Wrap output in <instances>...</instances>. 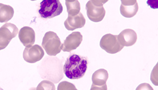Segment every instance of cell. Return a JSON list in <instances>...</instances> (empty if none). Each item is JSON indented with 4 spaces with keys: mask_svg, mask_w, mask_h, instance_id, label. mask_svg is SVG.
<instances>
[{
    "mask_svg": "<svg viewBox=\"0 0 158 90\" xmlns=\"http://www.w3.org/2000/svg\"><path fill=\"white\" fill-rule=\"evenodd\" d=\"M19 38L23 45L26 48L32 47L35 43V33L32 28L23 27L21 29L19 33Z\"/></svg>",
    "mask_w": 158,
    "mask_h": 90,
    "instance_id": "cell-10",
    "label": "cell"
},
{
    "mask_svg": "<svg viewBox=\"0 0 158 90\" xmlns=\"http://www.w3.org/2000/svg\"><path fill=\"white\" fill-rule=\"evenodd\" d=\"M82 35L79 32H74L66 38L61 45V50L64 52L72 51L77 49L82 41Z\"/></svg>",
    "mask_w": 158,
    "mask_h": 90,
    "instance_id": "cell-8",
    "label": "cell"
},
{
    "mask_svg": "<svg viewBox=\"0 0 158 90\" xmlns=\"http://www.w3.org/2000/svg\"><path fill=\"white\" fill-rule=\"evenodd\" d=\"M14 14V11L12 7L0 3V23L10 20L13 17Z\"/></svg>",
    "mask_w": 158,
    "mask_h": 90,
    "instance_id": "cell-13",
    "label": "cell"
},
{
    "mask_svg": "<svg viewBox=\"0 0 158 90\" xmlns=\"http://www.w3.org/2000/svg\"><path fill=\"white\" fill-rule=\"evenodd\" d=\"M136 90H154V89L149 84L143 83L138 86Z\"/></svg>",
    "mask_w": 158,
    "mask_h": 90,
    "instance_id": "cell-16",
    "label": "cell"
},
{
    "mask_svg": "<svg viewBox=\"0 0 158 90\" xmlns=\"http://www.w3.org/2000/svg\"><path fill=\"white\" fill-rule=\"evenodd\" d=\"M0 90H3V89H2V88L1 87H0Z\"/></svg>",
    "mask_w": 158,
    "mask_h": 90,
    "instance_id": "cell-18",
    "label": "cell"
},
{
    "mask_svg": "<svg viewBox=\"0 0 158 90\" xmlns=\"http://www.w3.org/2000/svg\"><path fill=\"white\" fill-rule=\"evenodd\" d=\"M100 46L105 51L111 54L119 52L123 48L118 41V35L110 34H106L102 37Z\"/></svg>",
    "mask_w": 158,
    "mask_h": 90,
    "instance_id": "cell-5",
    "label": "cell"
},
{
    "mask_svg": "<svg viewBox=\"0 0 158 90\" xmlns=\"http://www.w3.org/2000/svg\"><path fill=\"white\" fill-rule=\"evenodd\" d=\"M87 58L77 54H71L66 60L63 72L70 79H79L85 76L87 70Z\"/></svg>",
    "mask_w": 158,
    "mask_h": 90,
    "instance_id": "cell-1",
    "label": "cell"
},
{
    "mask_svg": "<svg viewBox=\"0 0 158 90\" xmlns=\"http://www.w3.org/2000/svg\"><path fill=\"white\" fill-rule=\"evenodd\" d=\"M118 39L120 44L123 47L133 46L137 42V33L131 29H126L118 35Z\"/></svg>",
    "mask_w": 158,
    "mask_h": 90,
    "instance_id": "cell-11",
    "label": "cell"
},
{
    "mask_svg": "<svg viewBox=\"0 0 158 90\" xmlns=\"http://www.w3.org/2000/svg\"><path fill=\"white\" fill-rule=\"evenodd\" d=\"M62 11L63 7L58 0H44L40 3L38 12L42 18L48 19L59 16Z\"/></svg>",
    "mask_w": 158,
    "mask_h": 90,
    "instance_id": "cell-2",
    "label": "cell"
},
{
    "mask_svg": "<svg viewBox=\"0 0 158 90\" xmlns=\"http://www.w3.org/2000/svg\"><path fill=\"white\" fill-rule=\"evenodd\" d=\"M61 45L60 38L55 33L52 31L45 34L42 43V46L46 53L51 56H55L60 52Z\"/></svg>",
    "mask_w": 158,
    "mask_h": 90,
    "instance_id": "cell-3",
    "label": "cell"
},
{
    "mask_svg": "<svg viewBox=\"0 0 158 90\" xmlns=\"http://www.w3.org/2000/svg\"><path fill=\"white\" fill-rule=\"evenodd\" d=\"M19 32L17 27L12 23H6L0 28V50L7 47Z\"/></svg>",
    "mask_w": 158,
    "mask_h": 90,
    "instance_id": "cell-6",
    "label": "cell"
},
{
    "mask_svg": "<svg viewBox=\"0 0 158 90\" xmlns=\"http://www.w3.org/2000/svg\"><path fill=\"white\" fill-rule=\"evenodd\" d=\"M65 4L69 15L74 16L80 13L81 5L77 0H66Z\"/></svg>",
    "mask_w": 158,
    "mask_h": 90,
    "instance_id": "cell-15",
    "label": "cell"
},
{
    "mask_svg": "<svg viewBox=\"0 0 158 90\" xmlns=\"http://www.w3.org/2000/svg\"><path fill=\"white\" fill-rule=\"evenodd\" d=\"M121 2L120 12L123 17L130 18L137 14L139 6L136 0H122Z\"/></svg>",
    "mask_w": 158,
    "mask_h": 90,
    "instance_id": "cell-9",
    "label": "cell"
},
{
    "mask_svg": "<svg viewBox=\"0 0 158 90\" xmlns=\"http://www.w3.org/2000/svg\"><path fill=\"white\" fill-rule=\"evenodd\" d=\"M85 19L81 13L74 16L69 15L67 19L64 22L66 29L69 31H73L77 29L81 28L85 24Z\"/></svg>",
    "mask_w": 158,
    "mask_h": 90,
    "instance_id": "cell-12",
    "label": "cell"
},
{
    "mask_svg": "<svg viewBox=\"0 0 158 90\" xmlns=\"http://www.w3.org/2000/svg\"><path fill=\"white\" fill-rule=\"evenodd\" d=\"M90 90H107V87L106 84L102 86H94L93 85Z\"/></svg>",
    "mask_w": 158,
    "mask_h": 90,
    "instance_id": "cell-17",
    "label": "cell"
},
{
    "mask_svg": "<svg viewBox=\"0 0 158 90\" xmlns=\"http://www.w3.org/2000/svg\"><path fill=\"white\" fill-rule=\"evenodd\" d=\"M44 52L38 45H35L30 48H26L23 52V58L26 62L34 63L43 58Z\"/></svg>",
    "mask_w": 158,
    "mask_h": 90,
    "instance_id": "cell-7",
    "label": "cell"
},
{
    "mask_svg": "<svg viewBox=\"0 0 158 90\" xmlns=\"http://www.w3.org/2000/svg\"><path fill=\"white\" fill-rule=\"evenodd\" d=\"M107 1H89L86 5L87 17L94 22L102 21L106 15L103 5Z\"/></svg>",
    "mask_w": 158,
    "mask_h": 90,
    "instance_id": "cell-4",
    "label": "cell"
},
{
    "mask_svg": "<svg viewBox=\"0 0 158 90\" xmlns=\"http://www.w3.org/2000/svg\"><path fill=\"white\" fill-rule=\"evenodd\" d=\"M109 77L107 72L105 69H99L95 72L93 76V81L94 84L104 85Z\"/></svg>",
    "mask_w": 158,
    "mask_h": 90,
    "instance_id": "cell-14",
    "label": "cell"
}]
</instances>
